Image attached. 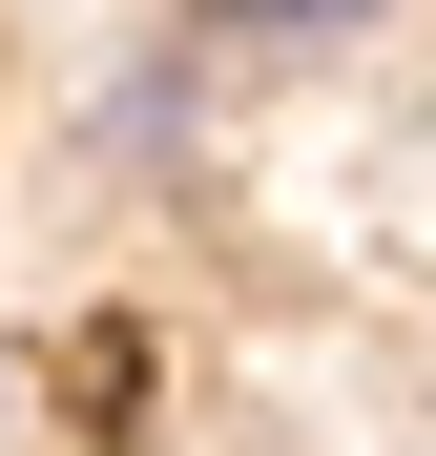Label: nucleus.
Listing matches in <instances>:
<instances>
[{
  "label": "nucleus",
  "mask_w": 436,
  "mask_h": 456,
  "mask_svg": "<svg viewBox=\"0 0 436 456\" xmlns=\"http://www.w3.org/2000/svg\"><path fill=\"white\" fill-rule=\"evenodd\" d=\"M229 21H250V42H353L374 0H229Z\"/></svg>",
  "instance_id": "f257e3e1"
}]
</instances>
